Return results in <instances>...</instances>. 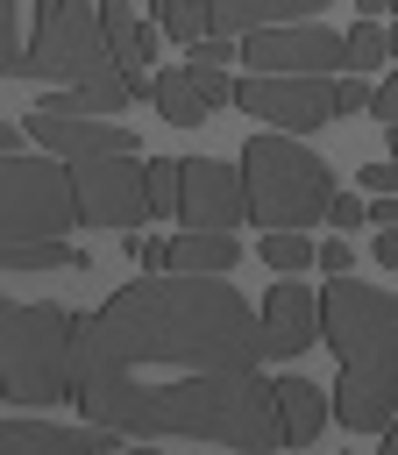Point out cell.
Instances as JSON below:
<instances>
[{
	"label": "cell",
	"instance_id": "cell-2",
	"mask_svg": "<svg viewBox=\"0 0 398 455\" xmlns=\"http://www.w3.org/2000/svg\"><path fill=\"white\" fill-rule=\"evenodd\" d=\"M320 341L341 363L334 419L348 434H384L398 419V291L327 277L320 291Z\"/></svg>",
	"mask_w": 398,
	"mask_h": 455
},
{
	"label": "cell",
	"instance_id": "cell-22",
	"mask_svg": "<svg viewBox=\"0 0 398 455\" xmlns=\"http://www.w3.org/2000/svg\"><path fill=\"white\" fill-rule=\"evenodd\" d=\"M178 206H185V164L149 156V213L163 220V213H178Z\"/></svg>",
	"mask_w": 398,
	"mask_h": 455
},
{
	"label": "cell",
	"instance_id": "cell-18",
	"mask_svg": "<svg viewBox=\"0 0 398 455\" xmlns=\"http://www.w3.org/2000/svg\"><path fill=\"white\" fill-rule=\"evenodd\" d=\"M256 256L277 270V277H298V270H320V242H306V228H277L256 242Z\"/></svg>",
	"mask_w": 398,
	"mask_h": 455
},
{
	"label": "cell",
	"instance_id": "cell-28",
	"mask_svg": "<svg viewBox=\"0 0 398 455\" xmlns=\"http://www.w3.org/2000/svg\"><path fill=\"white\" fill-rule=\"evenodd\" d=\"M370 114H377V121H384V128H391V121H398V71H391V78H384V85H377V100H370Z\"/></svg>",
	"mask_w": 398,
	"mask_h": 455
},
{
	"label": "cell",
	"instance_id": "cell-14",
	"mask_svg": "<svg viewBox=\"0 0 398 455\" xmlns=\"http://www.w3.org/2000/svg\"><path fill=\"white\" fill-rule=\"evenodd\" d=\"M334 412V391H320L313 377H277V434L284 448H306Z\"/></svg>",
	"mask_w": 398,
	"mask_h": 455
},
{
	"label": "cell",
	"instance_id": "cell-23",
	"mask_svg": "<svg viewBox=\"0 0 398 455\" xmlns=\"http://www.w3.org/2000/svg\"><path fill=\"white\" fill-rule=\"evenodd\" d=\"M370 100H377V85L362 71H341L334 78V114H370Z\"/></svg>",
	"mask_w": 398,
	"mask_h": 455
},
{
	"label": "cell",
	"instance_id": "cell-15",
	"mask_svg": "<svg viewBox=\"0 0 398 455\" xmlns=\"http://www.w3.org/2000/svg\"><path fill=\"white\" fill-rule=\"evenodd\" d=\"M327 0H206L213 36H249V28H277V21H313Z\"/></svg>",
	"mask_w": 398,
	"mask_h": 455
},
{
	"label": "cell",
	"instance_id": "cell-34",
	"mask_svg": "<svg viewBox=\"0 0 398 455\" xmlns=\"http://www.w3.org/2000/svg\"><path fill=\"white\" fill-rule=\"evenodd\" d=\"M391 57H398V21H391Z\"/></svg>",
	"mask_w": 398,
	"mask_h": 455
},
{
	"label": "cell",
	"instance_id": "cell-8",
	"mask_svg": "<svg viewBox=\"0 0 398 455\" xmlns=\"http://www.w3.org/2000/svg\"><path fill=\"white\" fill-rule=\"evenodd\" d=\"M242 64H249V71L334 78V71H348V36H334V28H320V21H277V28H249V36H242Z\"/></svg>",
	"mask_w": 398,
	"mask_h": 455
},
{
	"label": "cell",
	"instance_id": "cell-10",
	"mask_svg": "<svg viewBox=\"0 0 398 455\" xmlns=\"http://www.w3.org/2000/svg\"><path fill=\"white\" fill-rule=\"evenodd\" d=\"M185 228H242L249 220V178L220 156H185Z\"/></svg>",
	"mask_w": 398,
	"mask_h": 455
},
{
	"label": "cell",
	"instance_id": "cell-31",
	"mask_svg": "<svg viewBox=\"0 0 398 455\" xmlns=\"http://www.w3.org/2000/svg\"><path fill=\"white\" fill-rule=\"evenodd\" d=\"M377 455H398V419L384 427V448H377Z\"/></svg>",
	"mask_w": 398,
	"mask_h": 455
},
{
	"label": "cell",
	"instance_id": "cell-33",
	"mask_svg": "<svg viewBox=\"0 0 398 455\" xmlns=\"http://www.w3.org/2000/svg\"><path fill=\"white\" fill-rule=\"evenodd\" d=\"M384 135H391V164H398V121H391V128H384Z\"/></svg>",
	"mask_w": 398,
	"mask_h": 455
},
{
	"label": "cell",
	"instance_id": "cell-35",
	"mask_svg": "<svg viewBox=\"0 0 398 455\" xmlns=\"http://www.w3.org/2000/svg\"><path fill=\"white\" fill-rule=\"evenodd\" d=\"M121 455H156V448H121Z\"/></svg>",
	"mask_w": 398,
	"mask_h": 455
},
{
	"label": "cell",
	"instance_id": "cell-5",
	"mask_svg": "<svg viewBox=\"0 0 398 455\" xmlns=\"http://www.w3.org/2000/svg\"><path fill=\"white\" fill-rule=\"evenodd\" d=\"M121 71L114 43H107V21H100V0H36V21H28V50L7 64V78H107Z\"/></svg>",
	"mask_w": 398,
	"mask_h": 455
},
{
	"label": "cell",
	"instance_id": "cell-20",
	"mask_svg": "<svg viewBox=\"0 0 398 455\" xmlns=\"http://www.w3.org/2000/svg\"><path fill=\"white\" fill-rule=\"evenodd\" d=\"M156 28H171L185 50L213 36V21H206V0H163V7H156Z\"/></svg>",
	"mask_w": 398,
	"mask_h": 455
},
{
	"label": "cell",
	"instance_id": "cell-37",
	"mask_svg": "<svg viewBox=\"0 0 398 455\" xmlns=\"http://www.w3.org/2000/svg\"><path fill=\"white\" fill-rule=\"evenodd\" d=\"M391 7H398V0H391Z\"/></svg>",
	"mask_w": 398,
	"mask_h": 455
},
{
	"label": "cell",
	"instance_id": "cell-4",
	"mask_svg": "<svg viewBox=\"0 0 398 455\" xmlns=\"http://www.w3.org/2000/svg\"><path fill=\"white\" fill-rule=\"evenodd\" d=\"M78 320L57 299H14L0 313V377H7V405L43 412L57 398H71V348H78Z\"/></svg>",
	"mask_w": 398,
	"mask_h": 455
},
{
	"label": "cell",
	"instance_id": "cell-27",
	"mask_svg": "<svg viewBox=\"0 0 398 455\" xmlns=\"http://www.w3.org/2000/svg\"><path fill=\"white\" fill-rule=\"evenodd\" d=\"M355 185H362V192H398V164H391V156H384V164H362Z\"/></svg>",
	"mask_w": 398,
	"mask_h": 455
},
{
	"label": "cell",
	"instance_id": "cell-29",
	"mask_svg": "<svg viewBox=\"0 0 398 455\" xmlns=\"http://www.w3.org/2000/svg\"><path fill=\"white\" fill-rule=\"evenodd\" d=\"M142 270H149V277L171 270V235H149V242H142Z\"/></svg>",
	"mask_w": 398,
	"mask_h": 455
},
{
	"label": "cell",
	"instance_id": "cell-6",
	"mask_svg": "<svg viewBox=\"0 0 398 455\" xmlns=\"http://www.w3.org/2000/svg\"><path fill=\"white\" fill-rule=\"evenodd\" d=\"M78 185L64 156H0V228L7 249L21 242H64V228H78Z\"/></svg>",
	"mask_w": 398,
	"mask_h": 455
},
{
	"label": "cell",
	"instance_id": "cell-25",
	"mask_svg": "<svg viewBox=\"0 0 398 455\" xmlns=\"http://www.w3.org/2000/svg\"><path fill=\"white\" fill-rule=\"evenodd\" d=\"M320 277H355V249H348V235H327V242H320Z\"/></svg>",
	"mask_w": 398,
	"mask_h": 455
},
{
	"label": "cell",
	"instance_id": "cell-11",
	"mask_svg": "<svg viewBox=\"0 0 398 455\" xmlns=\"http://www.w3.org/2000/svg\"><path fill=\"white\" fill-rule=\"evenodd\" d=\"M50 156H64V164H92V156H114V149H128V156H142L135 149V135L121 128V121H100V114H50V107H28V121H21Z\"/></svg>",
	"mask_w": 398,
	"mask_h": 455
},
{
	"label": "cell",
	"instance_id": "cell-19",
	"mask_svg": "<svg viewBox=\"0 0 398 455\" xmlns=\"http://www.w3.org/2000/svg\"><path fill=\"white\" fill-rule=\"evenodd\" d=\"M7 270L14 277H28V270H92V256L71 249V242H21V249H7Z\"/></svg>",
	"mask_w": 398,
	"mask_h": 455
},
{
	"label": "cell",
	"instance_id": "cell-30",
	"mask_svg": "<svg viewBox=\"0 0 398 455\" xmlns=\"http://www.w3.org/2000/svg\"><path fill=\"white\" fill-rule=\"evenodd\" d=\"M377 263L398 270V228H377Z\"/></svg>",
	"mask_w": 398,
	"mask_h": 455
},
{
	"label": "cell",
	"instance_id": "cell-26",
	"mask_svg": "<svg viewBox=\"0 0 398 455\" xmlns=\"http://www.w3.org/2000/svg\"><path fill=\"white\" fill-rule=\"evenodd\" d=\"M242 50H235V36H206V43H192V64H235Z\"/></svg>",
	"mask_w": 398,
	"mask_h": 455
},
{
	"label": "cell",
	"instance_id": "cell-16",
	"mask_svg": "<svg viewBox=\"0 0 398 455\" xmlns=\"http://www.w3.org/2000/svg\"><path fill=\"white\" fill-rule=\"evenodd\" d=\"M235 263H242L235 228H185V235H171V270H192V277H227Z\"/></svg>",
	"mask_w": 398,
	"mask_h": 455
},
{
	"label": "cell",
	"instance_id": "cell-9",
	"mask_svg": "<svg viewBox=\"0 0 398 455\" xmlns=\"http://www.w3.org/2000/svg\"><path fill=\"white\" fill-rule=\"evenodd\" d=\"M235 107L284 128V135H313L320 121H334V78H298V71H249L235 85Z\"/></svg>",
	"mask_w": 398,
	"mask_h": 455
},
{
	"label": "cell",
	"instance_id": "cell-36",
	"mask_svg": "<svg viewBox=\"0 0 398 455\" xmlns=\"http://www.w3.org/2000/svg\"><path fill=\"white\" fill-rule=\"evenodd\" d=\"M149 7H163V0H149Z\"/></svg>",
	"mask_w": 398,
	"mask_h": 455
},
{
	"label": "cell",
	"instance_id": "cell-24",
	"mask_svg": "<svg viewBox=\"0 0 398 455\" xmlns=\"http://www.w3.org/2000/svg\"><path fill=\"white\" fill-rule=\"evenodd\" d=\"M362 220H370V199H362V192H334L327 228H341V235H348V228H362Z\"/></svg>",
	"mask_w": 398,
	"mask_h": 455
},
{
	"label": "cell",
	"instance_id": "cell-32",
	"mask_svg": "<svg viewBox=\"0 0 398 455\" xmlns=\"http://www.w3.org/2000/svg\"><path fill=\"white\" fill-rule=\"evenodd\" d=\"M355 7H362V14H384V7H391V0H355Z\"/></svg>",
	"mask_w": 398,
	"mask_h": 455
},
{
	"label": "cell",
	"instance_id": "cell-13",
	"mask_svg": "<svg viewBox=\"0 0 398 455\" xmlns=\"http://www.w3.org/2000/svg\"><path fill=\"white\" fill-rule=\"evenodd\" d=\"M0 455H121V434L114 427H57V419H36V412H14L0 427Z\"/></svg>",
	"mask_w": 398,
	"mask_h": 455
},
{
	"label": "cell",
	"instance_id": "cell-1",
	"mask_svg": "<svg viewBox=\"0 0 398 455\" xmlns=\"http://www.w3.org/2000/svg\"><path fill=\"white\" fill-rule=\"evenodd\" d=\"M263 313L220 277L142 270L78 320L71 398L92 427L142 441H213L235 455H270L277 384L263 377Z\"/></svg>",
	"mask_w": 398,
	"mask_h": 455
},
{
	"label": "cell",
	"instance_id": "cell-3",
	"mask_svg": "<svg viewBox=\"0 0 398 455\" xmlns=\"http://www.w3.org/2000/svg\"><path fill=\"white\" fill-rule=\"evenodd\" d=\"M242 178H249V220L263 235H277V228H320L327 206H334L327 156H313L284 128H263V135L242 142Z\"/></svg>",
	"mask_w": 398,
	"mask_h": 455
},
{
	"label": "cell",
	"instance_id": "cell-7",
	"mask_svg": "<svg viewBox=\"0 0 398 455\" xmlns=\"http://www.w3.org/2000/svg\"><path fill=\"white\" fill-rule=\"evenodd\" d=\"M71 185H78L85 228H121V235H135L142 220H156V213H149V156L114 149V156L71 164Z\"/></svg>",
	"mask_w": 398,
	"mask_h": 455
},
{
	"label": "cell",
	"instance_id": "cell-12",
	"mask_svg": "<svg viewBox=\"0 0 398 455\" xmlns=\"http://www.w3.org/2000/svg\"><path fill=\"white\" fill-rule=\"evenodd\" d=\"M256 313H263V355L270 363H291V355H306L320 341V291L298 284V277H277Z\"/></svg>",
	"mask_w": 398,
	"mask_h": 455
},
{
	"label": "cell",
	"instance_id": "cell-17",
	"mask_svg": "<svg viewBox=\"0 0 398 455\" xmlns=\"http://www.w3.org/2000/svg\"><path fill=\"white\" fill-rule=\"evenodd\" d=\"M149 107H156V121H171V128H199L206 121V100H199V85H192V71H156V92H149Z\"/></svg>",
	"mask_w": 398,
	"mask_h": 455
},
{
	"label": "cell",
	"instance_id": "cell-21",
	"mask_svg": "<svg viewBox=\"0 0 398 455\" xmlns=\"http://www.w3.org/2000/svg\"><path fill=\"white\" fill-rule=\"evenodd\" d=\"M384 57H391V28H377V21H355L348 28V71H384Z\"/></svg>",
	"mask_w": 398,
	"mask_h": 455
}]
</instances>
